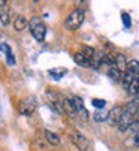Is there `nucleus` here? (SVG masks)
<instances>
[{
	"instance_id": "6",
	"label": "nucleus",
	"mask_w": 139,
	"mask_h": 151,
	"mask_svg": "<svg viewBox=\"0 0 139 151\" xmlns=\"http://www.w3.org/2000/svg\"><path fill=\"white\" fill-rule=\"evenodd\" d=\"M61 108H63V112L67 115V117H76V108H75V103H73V99L72 97H61Z\"/></svg>"
},
{
	"instance_id": "22",
	"label": "nucleus",
	"mask_w": 139,
	"mask_h": 151,
	"mask_svg": "<svg viewBox=\"0 0 139 151\" xmlns=\"http://www.w3.org/2000/svg\"><path fill=\"white\" fill-rule=\"evenodd\" d=\"M94 52H96V51H94V48L87 47V45H85V47H82V54H84L85 57H88V58H91L93 55H94Z\"/></svg>"
},
{
	"instance_id": "23",
	"label": "nucleus",
	"mask_w": 139,
	"mask_h": 151,
	"mask_svg": "<svg viewBox=\"0 0 139 151\" xmlns=\"http://www.w3.org/2000/svg\"><path fill=\"white\" fill-rule=\"evenodd\" d=\"M121 18H123V23H124V27H126V29H130V27H132V19H130V15L124 12V14L121 15Z\"/></svg>"
},
{
	"instance_id": "10",
	"label": "nucleus",
	"mask_w": 139,
	"mask_h": 151,
	"mask_svg": "<svg viewBox=\"0 0 139 151\" xmlns=\"http://www.w3.org/2000/svg\"><path fill=\"white\" fill-rule=\"evenodd\" d=\"M27 18L24 17V15H17L15 17V19H14V27H15V30L17 32H22L26 27H27Z\"/></svg>"
},
{
	"instance_id": "2",
	"label": "nucleus",
	"mask_w": 139,
	"mask_h": 151,
	"mask_svg": "<svg viewBox=\"0 0 139 151\" xmlns=\"http://www.w3.org/2000/svg\"><path fill=\"white\" fill-rule=\"evenodd\" d=\"M29 27H30V33L32 36L37 40V42H43L45 40V35H46V27L45 24L42 23V19L37 18V17H33L29 23Z\"/></svg>"
},
{
	"instance_id": "1",
	"label": "nucleus",
	"mask_w": 139,
	"mask_h": 151,
	"mask_svg": "<svg viewBox=\"0 0 139 151\" xmlns=\"http://www.w3.org/2000/svg\"><path fill=\"white\" fill-rule=\"evenodd\" d=\"M84 17H85V12H84L82 9H75V11H72L71 14L67 15L66 21H64V27H66L67 30H71V32L78 30V29L82 26V23H84Z\"/></svg>"
},
{
	"instance_id": "21",
	"label": "nucleus",
	"mask_w": 139,
	"mask_h": 151,
	"mask_svg": "<svg viewBox=\"0 0 139 151\" xmlns=\"http://www.w3.org/2000/svg\"><path fill=\"white\" fill-rule=\"evenodd\" d=\"M91 105L94 106V108H97V109L100 111V109H103V108H105L106 100H103V99H93V100H91Z\"/></svg>"
},
{
	"instance_id": "7",
	"label": "nucleus",
	"mask_w": 139,
	"mask_h": 151,
	"mask_svg": "<svg viewBox=\"0 0 139 151\" xmlns=\"http://www.w3.org/2000/svg\"><path fill=\"white\" fill-rule=\"evenodd\" d=\"M123 111H124V106H120V105L114 106L112 109L108 112V120L106 121L111 126H117L118 121H120V118H121V115H123Z\"/></svg>"
},
{
	"instance_id": "3",
	"label": "nucleus",
	"mask_w": 139,
	"mask_h": 151,
	"mask_svg": "<svg viewBox=\"0 0 139 151\" xmlns=\"http://www.w3.org/2000/svg\"><path fill=\"white\" fill-rule=\"evenodd\" d=\"M71 139H72V142H73L81 151H90V150H91V142H90L81 132H78V130L71 132Z\"/></svg>"
},
{
	"instance_id": "4",
	"label": "nucleus",
	"mask_w": 139,
	"mask_h": 151,
	"mask_svg": "<svg viewBox=\"0 0 139 151\" xmlns=\"http://www.w3.org/2000/svg\"><path fill=\"white\" fill-rule=\"evenodd\" d=\"M35 109H36V99H35V97L29 96L27 99H24V100L19 102V112H21L22 115L30 117V115L35 112Z\"/></svg>"
},
{
	"instance_id": "5",
	"label": "nucleus",
	"mask_w": 139,
	"mask_h": 151,
	"mask_svg": "<svg viewBox=\"0 0 139 151\" xmlns=\"http://www.w3.org/2000/svg\"><path fill=\"white\" fill-rule=\"evenodd\" d=\"M135 120V112H132V111H129L127 108L124 106V111H123V115H121V118H120V121H118V130L120 132H126V130H129V127H130V124H132V121Z\"/></svg>"
},
{
	"instance_id": "8",
	"label": "nucleus",
	"mask_w": 139,
	"mask_h": 151,
	"mask_svg": "<svg viewBox=\"0 0 139 151\" xmlns=\"http://www.w3.org/2000/svg\"><path fill=\"white\" fill-rule=\"evenodd\" d=\"M72 99H73V103H75V108H76V115H79V117H81V120L87 121L90 115H88L87 108L84 106V102H82V99H81V97H78V96H73Z\"/></svg>"
},
{
	"instance_id": "19",
	"label": "nucleus",
	"mask_w": 139,
	"mask_h": 151,
	"mask_svg": "<svg viewBox=\"0 0 139 151\" xmlns=\"http://www.w3.org/2000/svg\"><path fill=\"white\" fill-rule=\"evenodd\" d=\"M93 118H94V121H97V123H103V121H106V120H108V112H106V111H103V109H100V111L94 112Z\"/></svg>"
},
{
	"instance_id": "20",
	"label": "nucleus",
	"mask_w": 139,
	"mask_h": 151,
	"mask_svg": "<svg viewBox=\"0 0 139 151\" xmlns=\"http://www.w3.org/2000/svg\"><path fill=\"white\" fill-rule=\"evenodd\" d=\"M66 72H67L66 69H51L48 73H50L54 79H61V78L66 75Z\"/></svg>"
},
{
	"instance_id": "27",
	"label": "nucleus",
	"mask_w": 139,
	"mask_h": 151,
	"mask_svg": "<svg viewBox=\"0 0 139 151\" xmlns=\"http://www.w3.org/2000/svg\"><path fill=\"white\" fill-rule=\"evenodd\" d=\"M136 114H138V117H139V108H138V111H136Z\"/></svg>"
},
{
	"instance_id": "14",
	"label": "nucleus",
	"mask_w": 139,
	"mask_h": 151,
	"mask_svg": "<svg viewBox=\"0 0 139 151\" xmlns=\"http://www.w3.org/2000/svg\"><path fill=\"white\" fill-rule=\"evenodd\" d=\"M133 79H135V75L130 73L129 70H126V72L123 73V76H121V84H123V88H124V90H129V87H130V84L133 82Z\"/></svg>"
},
{
	"instance_id": "17",
	"label": "nucleus",
	"mask_w": 139,
	"mask_h": 151,
	"mask_svg": "<svg viewBox=\"0 0 139 151\" xmlns=\"http://www.w3.org/2000/svg\"><path fill=\"white\" fill-rule=\"evenodd\" d=\"M127 93H129L130 96H133V97L138 96V93H139V76H135V79H133V82L130 84Z\"/></svg>"
},
{
	"instance_id": "24",
	"label": "nucleus",
	"mask_w": 139,
	"mask_h": 151,
	"mask_svg": "<svg viewBox=\"0 0 139 151\" xmlns=\"http://www.w3.org/2000/svg\"><path fill=\"white\" fill-rule=\"evenodd\" d=\"M129 130H130V132H135V133L139 132V118H135V120L132 121V124H130V127H129Z\"/></svg>"
},
{
	"instance_id": "16",
	"label": "nucleus",
	"mask_w": 139,
	"mask_h": 151,
	"mask_svg": "<svg viewBox=\"0 0 139 151\" xmlns=\"http://www.w3.org/2000/svg\"><path fill=\"white\" fill-rule=\"evenodd\" d=\"M108 76H109L114 82H120V81H121L123 73H121L117 68H109V69H108Z\"/></svg>"
},
{
	"instance_id": "26",
	"label": "nucleus",
	"mask_w": 139,
	"mask_h": 151,
	"mask_svg": "<svg viewBox=\"0 0 139 151\" xmlns=\"http://www.w3.org/2000/svg\"><path fill=\"white\" fill-rule=\"evenodd\" d=\"M133 141H135V145H136V147H139V132H138V133H135Z\"/></svg>"
},
{
	"instance_id": "12",
	"label": "nucleus",
	"mask_w": 139,
	"mask_h": 151,
	"mask_svg": "<svg viewBox=\"0 0 139 151\" xmlns=\"http://www.w3.org/2000/svg\"><path fill=\"white\" fill-rule=\"evenodd\" d=\"M103 52H94V55H93L91 58H90V66L93 68V69H99L100 66H102V60H103Z\"/></svg>"
},
{
	"instance_id": "13",
	"label": "nucleus",
	"mask_w": 139,
	"mask_h": 151,
	"mask_svg": "<svg viewBox=\"0 0 139 151\" xmlns=\"http://www.w3.org/2000/svg\"><path fill=\"white\" fill-rule=\"evenodd\" d=\"M43 136H45V139L48 141L51 145H60V142H61L60 136H58L57 133L51 132V130H45V132H43Z\"/></svg>"
},
{
	"instance_id": "11",
	"label": "nucleus",
	"mask_w": 139,
	"mask_h": 151,
	"mask_svg": "<svg viewBox=\"0 0 139 151\" xmlns=\"http://www.w3.org/2000/svg\"><path fill=\"white\" fill-rule=\"evenodd\" d=\"M73 60H75V63L78 64V66H81V68H91L90 66V58L85 57L82 52H76L73 55Z\"/></svg>"
},
{
	"instance_id": "25",
	"label": "nucleus",
	"mask_w": 139,
	"mask_h": 151,
	"mask_svg": "<svg viewBox=\"0 0 139 151\" xmlns=\"http://www.w3.org/2000/svg\"><path fill=\"white\" fill-rule=\"evenodd\" d=\"M6 60H8V64H9V66H14V64H15V58H14V54H12L11 50L6 51Z\"/></svg>"
},
{
	"instance_id": "15",
	"label": "nucleus",
	"mask_w": 139,
	"mask_h": 151,
	"mask_svg": "<svg viewBox=\"0 0 139 151\" xmlns=\"http://www.w3.org/2000/svg\"><path fill=\"white\" fill-rule=\"evenodd\" d=\"M11 15H12V12L8 11V8L3 6V9L0 11V23H2L3 26H8L11 23Z\"/></svg>"
},
{
	"instance_id": "18",
	"label": "nucleus",
	"mask_w": 139,
	"mask_h": 151,
	"mask_svg": "<svg viewBox=\"0 0 139 151\" xmlns=\"http://www.w3.org/2000/svg\"><path fill=\"white\" fill-rule=\"evenodd\" d=\"M127 70L133 73L135 76H139V61L138 60H130L127 61Z\"/></svg>"
},
{
	"instance_id": "9",
	"label": "nucleus",
	"mask_w": 139,
	"mask_h": 151,
	"mask_svg": "<svg viewBox=\"0 0 139 151\" xmlns=\"http://www.w3.org/2000/svg\"><path fill=\"white\" fill-rule=\"evenodd\" d=\"M114 58H115V68H117L120 72H126L127 70V58H126V55L118 52Z\"/></svg>"
}]
</instances>
